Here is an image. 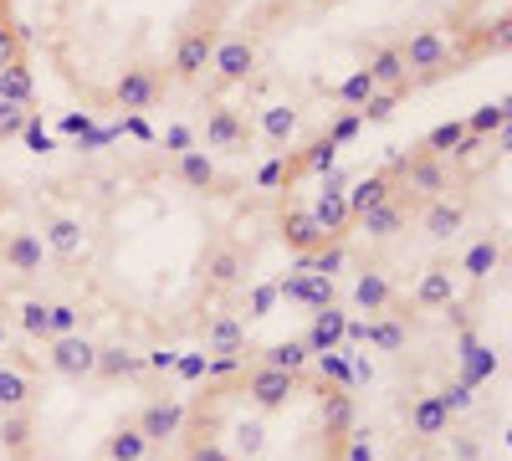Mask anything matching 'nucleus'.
I'll return each mask as SVG.
<instances>
[{
	"mask_svg": "<svg viewBox=\"0 0 512 461\" xmlns=\"http://www.w3.org/2000/svg\"><path fill=\"white\" fill-rule=\"evenodd\" d=\"M47 272V251L36 236V195L0 175V323L16 318L36 282Z\"/></svg>",
	"mask_w": 512,
	"mask_h": 461,
	"instance_id": "7ed1b4c3",
	"label": "nucleus"
},
{
	"mask_svg": "<svg viewBox=\"0 0 512 461\" xmlns=\"http://www.w3.org/2000/svg\"><path fill=\"white\" fill-rule=\"evenodd\" d=\"M451 431V410L441 405V395H415L410 400V436L420 441H436Z\"/></svg>",
	"mask_w": 512,
	"mask_h": 461,
	"instance_id": "39448f33",
	"label": "nucleus"
},
{
	"mask_svg": "<svg viewBox=\"0 0 512 461\" xmlns=\"http://www.w3.org/2000/svg\"><path fill=\"white\" fill-rule=\"evenodd\" d=\"M395 461H431V456H425V451H410V446H405V451H400Z\"/></svg>",
	"mask_w": 512,
	"mask_h": 461,
	"instance_id": "423d86ee",
	"label": "nucleus"
},
{
	"mask_svg": "<svg viewBox=\"0 0 512 461\" xmlns=\"http://www.w3.org/2000/svg\"><path fill=\"white\" fill-rule=\"evenodd\" d=\"M31 123H36L31 31L21 21V0H0V144L21 139Z\"/></svg>",
	"mask_w": 512,
	"mask_h": 461,
	"instance_id": "20e7f679",
	"label": "nucleus"
},
{
	"mask_svg": "<svg viewBox=\"0 0 512 461\" xmlns=\"http://www.w3.org/2000/svg\"><path fill=\"white\" fill-rule=\"evenodd\" d=\"M251 0H41V47L98 113H149L200 88Z\"/></svg>",
	"mask_w": 512,
	"mask_h": 461,
	"instance_id": "f03ea898",
	"label": "nucleus"
},
{
	"mask_svg": "<svg viewBox=\"0 0 512 461\" xmlns=\"http://www.w3.org/2000/svg\"><path fill=\"white\" fill-rule=\"evenodd\" d=\"M282 195L221 170L190 144H128L77 159L36 195L47 272L67 277L77 318H108L113 344L144 339V359L175 369V344L236 318H267L277 282L256 277L262 231Z\"/></svg>",
	"mask_w": 512,
	"mask_h": 461,
	"instance_id": "f257e3e1",
	"label": "nucleus"
}]
</instances>
